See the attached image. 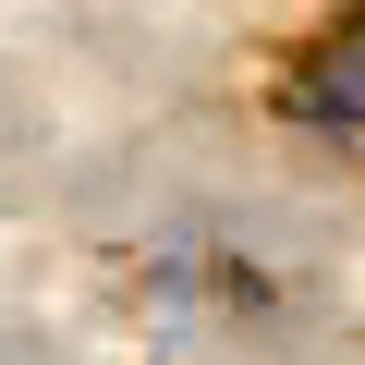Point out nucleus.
Returning <instances> with one entry per match:
<instances>
[{"mask_svg": "<svg viewBox=\"0 0 365 365\" xmlns=\"http://www.w3.org/2000/svg\"><path fill=\"white\" fill-rule=\"evenodd\" d=\"M317 110H329V122H353V134H365V13H353V25H341V37H329V61H317Z\"/></svg>", "mask_w": 365, "mask_h": 365, "instance_id": "nucleus-1", "label": "nucleus"}]
</instances>
